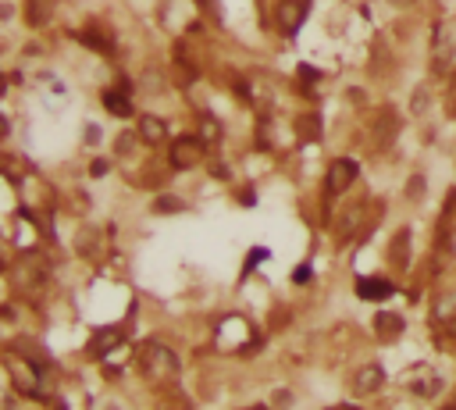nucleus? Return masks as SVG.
<instances>
[{"label": "nucleus", "instance_id": "nucleus-7", "mask_svg": "<svg viewBox=\"0 0 456 410\" xmlns=\"http://www.w3.org/2000/svg\"><path fill=\"white\" fill-rule=\"evenodd\" d=\"M136 132H139V139H143V143H160V139L167 136V125H164L160 118H153V114H143Z\"/></svg>", "mask_w": 456, "mask_h": 410}, {"label": "nucleus", "instance_id": "nucleus-3", "mask_svg": "<svg viewBox=\"0 0 456 410\" xmlns=\"http://www.w3.org/2000/svg\"><path fill=\"white\" fill-rule=\"evenodd\" d=\"M307 18V0H281L278 4V25L285 36H296Z\"/></svg>", "mask_w": 456, "mask_h": 410}, {"label": "nucleus", "instance_id": "nucleus-22", "mask_svg": "<svg viewBox=\"0 0 456 410\" xmlns=\"http://www.w3.org/2000/svg\"><path fill=\"white\" fill-rule=\"evenodd\" d=\"M0 136H8V122L4 118H0Z\"/></svg>", "mask_w": 456, "mask_h": 410}, {"label": "nucleus", "instance_id": "nucleus-4", "mask_svg": "<svg viewBox=\"0 0 456 410\" xmlns=\"http://www.w3.org/2000/svg\"><path fill=\"white\" fill-rule=\"evenodd\" d=\"M381 385H385V371H381L378 364L360 368L357 378H353V392H357V396H371V392H378Z\"/></svg>", "mask_w": 456, "mask_h": 410}, {"label": "nucleus", "instance_id": "nucleus-24", "mask_svg": "<svg viewBox=\"0 0 456 410\" xmlns=\"http://www.w3.org/2000/svg\"><path fill=\"white\" fill-rule=\"evenodd\" d=\"M0 168H4V161H0Z\"/></svg>", "mask_w": 456, "mask_h": 410}, {"label": "nucleus", "instance_id": "nucleus-13", "mask_svg": "<svg viewBox=\"0 0 456 410\" xmlns=\"http://www.w3.org/2000/svg\"><path fill=\"white\" fill-rule=\"evenodd\" d=\"M407 240H410V232H399L395 243H392V261H395L399 268H407Z\"/></svg>", "mask_w": 456, "mask_h": 410}, {"label": "nucleus", "instance_id": "nucleus-5", "mask_svg": "<svg viewBox=\"0 0 456 410\" xmlns=\"http://www.w3.org/2000/svg\"><path fill=\"white\" fill-rule=\"evenodd\" d=\"M357 297L360 300H388L392 297V282H385V278H357Z\"/></svg>", "mask_w": 456, "mask_h": 410}, {"label": "nucleus", "instance_id": "nucleus-21", "mask_svg": "<svg viewBox=\"0 0 456 410\" xmlns=\"http://www.w3.org/2000/svg\"><path fill=\"white\" fill-rule=\"evenodd\" d=\"M392 4H395V8H407V4H414V0H392Z\"/></svg>", "mask_w": 456, "mask_h": 410}, {"label": "nucleus", "instance_id": "nucleus-20", "mask_svg": "<svg viewBox=\"0 0 456 410\" xmlns=\"http://www.w3.org/2000/svg\"><path fill=\"white\" fill-rule=\"evenodd\" d=\"M93 175H96V179H100V175H107V161H96V164H93Z\"/></svg>", "mask_w": 456, "mask_h": 410}, {"label": "nucleus", "instance_id": "nucleus-19", "mask_svg": "<svg viewBox=\"0 0 456 410\" xmlns=\"http://www.w3.org/2000/svg\"><path fill=\"white\" fill-rule=\"evenodd\" d=\"M118 139H122V143H118V150H122V154H129V150H132V136H118Z\"/></svg>", "mask_w": 456, "mask_h": 410}, {"label": "nucleus", "instance_id": "nucleus-15", "mask_svg": "<svg viewBox=\"0 0 456 410\" xmlns=\"http://www.w3.org/2000/svg\"><path fill=\"white\" fill-rule=\"evenodd\" d=\"M182 207H186L182 200H157V204H153V211H160V214H167V211H182Z\"/></svg>", "mask_w": 456, "mask_h": 410}, {"label": "nucleus", "instance_id": "nucleus-14", "mask_svg": "<svg viewBox=\"0 0 456 410\" xmlns=\"http://www.w3.org/2000/svg\"><path fill=\"white\" fill-rule=\"evenodd\" d=\"M79 39H82V43H89V46H96L100 54H114V46H110V43H107V39H103L100 32H93V29H86V32H79Z\"/></svg>", "mask_w": 456, "mask_h": 410}, {"label": "nucleus", "instance_id": "nucleus-2", "mask_svg": "<svg viewBox=\"0 0 456 410\" xmlns=\"http://www.w3.org/2000/svg\"><path fill=\"white\" fill-rule=\"evenodd\" d=\"M200 157H203V139H196V136H182L171 143V168H179V171L196 168Z\"/></svg>", "mask_w": 456, "mask_h": 410}, {"label": "nucleus", "instance_id": "nucleus-18", "mask_svg": "<svg viewBox=\"0 0 456 410\" xmlns=\"http://www.w3.org/2000/svg\"><path fill=\"white\" fill-rule=\"evenodd\" d=\"M274 403H278V406H289L293 396H289V392H274Z\"/></svg>", "mask_w": 456, "mask_h": 410}, {"label": "nucleus", "instance_id": "nucleus-11", "mask_svg": "<svg viewBox=\"0 0 456 410\" xmlns=\"http://www.w3.org/2000/svg\"><path fill=\"white\" fill-rule=\"evenodd\" d=\"M114 342H122V335L114 332V328H103V332H96V339L89 342V354H93V357H100L103 349H107V346H114Z\"/></svg>", "mask_w": 456, "mask_h": 410}, {"label": "nucleus", "instance_id": "nucleus-17", "mask_svg": "<svg viewBox=\"0 0 456 410\" xmlns=\"http://www.w3.org/2000/svg\"><path fill=\"white\" fill-rule=\"evenodd\" d=\"M424 193V179H421V175H417V179L410 182V197H421Z\"/></svg>", "mask_w": 456, "mask_h": 410}, {"label": "nucleus", "instance_id": "nucleus-6", "mask_svg": "<svg viewBox=\"0 0 456 410\" xmlns=\"http://www.w3.org/2000/svg\"><path fill=\"white\" fill-rule=\"evenodd\" d=\"M403 318H399L395 311H381L378 318H374V332L381 335V339H399V335H403Z\"/></svg>", "mask_w": 456, "mask_h": 410}, {"label": "nucleus", "instance_id": "nucleus-12", "mask_svg": "<svg viewBox=\"0 0 456 410\" xmlns=\"http://www.w3.org/2000/svg\"><path fill=\"white\" fill-rule=\"evenodd\" d=\"M296 132H300V139H317V132H321L317 114H303V118L296 122Z\"/></svg>", "mask_w": 456, "mask_h": 410}, {"label": "nucleus", "instance_id": "nucleus-10", "mask_svg": "<svg viewBox=\"0 0 456 410\" xmlns=\"http://www.w3.org/2000/svg\"><path fill=\"white\" fill-rule=\"evenodd\" d=\"M25 18H29V25H46L50 22V0H29L25 4Z\"/></svg>", "mask_w": 456, "mask_h": 410}, {"label": "nucleus", "instance_id": "nucleus-8", "mask_svg": "<svg viewBox=\"0 0 456 410\" xmlns=\"http://www.w3.org/2000/svg\"><path fill=\"white\" fill-rule=\"evenodd\" d=\"M103 107L110 114H118V118H129V114H132V100L125 97V86L122 89H107L103 93Z\"/></svg>", "mask_w": 456, "mask_h": 410}, {"label": "nucleus", "instance_id": "nucleus-16", "mask_svg": "<svg viewBox=\"0 0 456 410\" xmlns=\"http://www.w3.org/2000/svg\"><path fill=\"white\" fill-rule=\"evenodd\" d=\"M93 247H96V236H93V232H89V236L82 232V236H79V250H93Z\"/></svg>", "mask_w": 456, "mask_h": 410}, {"label": "nucleus", "instance_id": "nucleus-23", "mask_svg": "<svg viewBox=\"0 0 456 410\" xmlns=\"http://www.w3.org/2000/svg\"><path fill=\"white\" fill-rule=\"evenodd\" d=\"M0 268H4V254H0Z\"/></svg>", "mask_w": 456, "mask_h": 410}, {"label": "nucleus", "instance_id": "nucleus-9", "mask_svg": "<svg viewBox=\"0 0 456 410\" xmlns=\"http://www.w3.org/2000/svg\"><path fill=\"white\" fill-rule=\"evenodd\" d=\"M435 314H438L442 328L456 335V289H452V292H445V297L438 300V311H435Z\"/></svg>", "mask_w": 456, "mask_h": 410}, {"label": "nucleus", "instance_id": "nucleus-1", "mask_svg": "<svg viewBox=\"0 0 456 410\" xmlns=\"http://www.w3.org/2000/svg\"><path fill=\"white\" fill-rule=\"evenodd\" d=\"M357 161H350V157H338V161H331V168H328V179H324V193L328 197H338V193H346L353 182H357Z\"/></svg>", "mask_w": 456, "mask_h": 410}]
</instances>
